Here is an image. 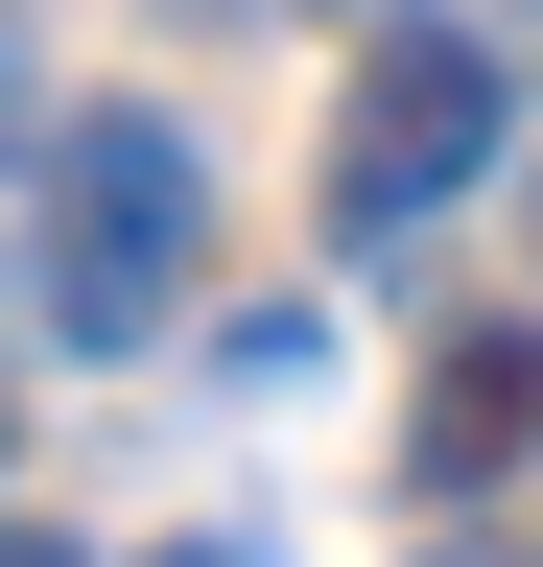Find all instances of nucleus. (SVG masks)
Wrapping results in <instances>:
<instances>
[{"label": "nucleus", "mask_w": 543, "mask_h": 567, "mask_svg": "<svg viewBox=\"0 0 543 567\" xmlns=\"http://www.w3.org/2000/svg\"><path fill=\"white\" fill-rule=\"evenodd\" d=\"M189 260H213V166H189V118L95 95L48 118V213H24V331L48 354H143L189 308Z\"/></svg>", "instance_id": "nucleus-1"}, {"label": "nucleus", "mask_w": 543, "mask_h": 567, "mask_svg": "<svg viewBox=\"0 0 543 567\" xmlns=\"http://www.w3.org/2000/svg\"><path fill=\"white\" fill-rule=\"evenodd\" d=\"M472 166H520V71H497V24L378 0V24H355V95H331V260H401Z\"/></svg>", "instance_id": "nucleus-2"}, {"label": "nucleus", "mask_w": 543, "mask_h": 567, "mask_svg": "<svg viewBox=\"0 0 543 567\" xmlns=\"http://www.w3.org/2000/svg\"><path fill=\"white\" fill-rule=\"evenodd\" d=\"M520 450H543V331L497 308V331L426 354V402H401V496H497Z\"/></svg>", "instance_id": "nucleus-3"}, {"label": "nucleus", "mask_w": 543, "mask_h": 567, "mask_svg": "<svg viewBox=\"0 0 543 567\" xmlns=\"http://www.w3.org/2000/svg\"><path fill=\"white\" fill-rule=\"evenodd\" d=\"M24 142H48V95H24V0H0V166H24Z\"/></svg>", "instance_id": "nucleus-4"}, {"label": "nucleus", "mask_w": 543, "mask_h": 567, "mask_svg": "<svg viewBox=\"0 0 543 567\" xmlns=\"http://www.w3.org/2000/svg\"><path fill=\"white\" fill-rule=\"evenodd\" d=\"M0 567H95V544H48V520H0Z\"/></svg>", "instance_id": "nucleus-5"}, {"label": "nucleus", "mask_w": 543, "mask_h": 567, "mask_svg": "<svg viewBox=\"0 0 543 567\" xmlns=\"http://www.w3.org/2000/svg\"><path fill=\"white\" fill-rule=\"evenodd\" d=\"M143 567H260V544H143Z\"/></svg>", "instance_id": "nucleus-6"}, {"label": "nucleus", "mask_w": 543, "mask_h": 567, "mask_svg": "<svg viewBox=\"0 0 543 567\" xmlns=\"http://www.w3.org/2000/svg\"><path fill=\"white\" fill-rule=\"evenodd\" d=\"M426 567H520V544H426Z\"/></svg>", "instance_id": "nucleus-7"}]
</instances>
